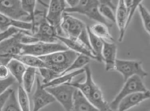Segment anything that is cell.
<instances>
[{
    "label": "cell",
    "instance_id": "obj_1",
    "mask_svg": "<svg viewBox=\"0 0 150 111\" xmlns=\"http://www.w3.org/2000/svg\"><path fill=\"white\" fill-rule=\"evenodd\" d=\"M60 28L66 36V37L79 40L93 53L89 43L87 26L82 21L64 12Z\"/></svg>",
    "mask_w": 150,
    "mask_h": 111
},
{
    "label": "cell",
    "instance_id": "obj_2",
    "mask_svg": "<svg viewBox=\"0 0 150 111\" xmlns=\"http://www.w3.org/2000/svg\"><path fill=\"white\" fill-rule=\"evenodd\" d=\"M79 55L69 49L38 57L44 62L47 68L53 71L59 77L71 66Z\"/></svg>",
    "mask_w": 150,
    "mask_h": 111
},
{
    "label": "cell",
    "instance_id": "obj_3",
    "mask_svg": "<svg viewBox=\"0 0 150 111\" xmlns=\"http://www.w3.org/2000/svg\"><path fill=\"white\" fill-rule=\"evenodd\" d=\"M66 13L76 12L85 15L92 20L102 24L108 28L112 27V24L107 21L100 13L99 10V1L96 0H82L80 1L78 5L73 8H66Z\"/></svg>",
    "mask_w": 150,
    "mask_h": 111
},
{
    "label": "cell",
    "instance_id": "obj_4",
    "mask_svg": "<svg viewBox=\"0 0 150 111\" xmlns=\"http://www.w3.org/2000/svg\"><path fill=\"white\" fill-rule=\"evenodd\" d=\"M24 30H21L0 42V64L7 65L16 55L21 54V38Z\"/></svg>",
    "mask_w": 150,
    "mask_h": 111
},
{
    "label": "cell",
    "instance_id": "obj_5",
    "mask_svg": "<svg viewBox=\"0 0 150 111\" xmlns=\"http://www.w3.org/2000/svg\"><path fill=\"white\" fill-rule=\"evenodd\" d=\"M68 50L69 49L63 43L39 42L30 44H22L20 55H29L40 57Z\"/></svg>",
    "mask_w": 150,
    "mask_h": 111
},
{
    "label": "cell",
    "instance_id": "obj_6",
    "mask_svg": "<svg viewBox=\"0 0 150 111\" xmlns=\"http://www.w3.org/2000/svg\"><path fill=\"white\" fill-rule=\"evenodd\" d=\"M148 91L144 84L142 79L137 75L132 76L125 82L122 89L115 98L109 104L114 111H116L120 101L129 94L136 92H144Z\"/></svg>",
    "mask_w": 150,
    "mask_h": 111
},
{
    "label": "cell",
    "instance_id": "obj_7",
    "mask_svg": "<svg viewBox=\"0 0 150 111\" xmlns=\"http://www.w3.org/2000/svg\"><path fill=\"white\" fill-rule=\"evenodd\" d=\"M45 89L62 105L65 111H71L76 88L68 84H64Z\"/></svg>",
    "mask_w": 150,
    "mask_h": 111
},
{
    "label": "cell",
    "instance_id": "obj_8",
    "mask_svg": "<svg viewBox=\"0 0 150 111\" xmlns=\"http://www.w3.org/2000/svg\"><path fill=\"white\" fill-rule=\"evenodd\" d=\"M114 70L122 75L124 82L135 75L140 77L142 79L148 75L147 73L143 69L142 62L137 60L117 59Z\"/></svg>",
    "mask_w": 150,
    "mask_h": 111
},
{
    "label": "cell",
    "instance_id": "obj_9",
    "mask_svg": "<svg viewBox=\"0 0 150 111\" xmlns=\"http://www.w3.org/2000/svg\"><path fill=\"white\" fill-rule=\"evenodd\" d=\"M0 13L14 20L29 21L28 15L23 10L20 0L0 1Z\"/></svg>",
    "mask_w": 150,
    "mask_h": 111
},
{
    "label": "cell",
    "instance_id": "obj_10",
    "mask_svg": "<svg viewBox=\"0 0 150 111\" xmlns=\"http://www.w3.org/2000/svg\"><path fill=\"white\" fill-rule=\"evenodd\" d=\"M65 8V1L52 0L45 16L47 22L57 29L58 36H61L62 32L60 24Z\"/></svg>",
    "mask_w": 150,
    "mask_h": 111
},
{
    "label": "cell",
    "instance_id": "obj_11",
    "mask_svg": "<svg viewBox=\"0 0 150 111\" xmlns=\"http://www.w3.org/2000/svg\"><path fill=\"white\" fill-rule=\"evenodd\" d=\"M57 35V29L50 24L45 17L36 24L35 31L31 36L36 38L39 42L55 43H57L58 39L56 38Z\"/></svg>",
    "mask_w": 150,
    "mask_h": 111
},
{
    "label": "cell",
    "instance_id": "obj_12",
    "mask_svg": "<svg viewBox=\"0 0 150 111\" xmlns=\"http://www.w3.org/2000/svg\"><path fill=\"white\" fill-rule=\"evenodd\" d=\"M36 82V89L32 97L34 104L33 111H39L49 104L56 101L52 95L42 87L38 76L37 77Z\"/></svg>",
    "mask_w": 150,
    "mask_h": 111
},
{
    "label": "cell",
    "instance_id": "obj_13",
    "mask_svg": "<svg viewBox=\"0 0 150 111\" xmlns=\"http://www.w3.org/2000/svg\"><path fill=\"white\" fill-rule=\"evenodd\" d=\"M150 97L149 90L144 92H136L129 94L120 101L116 111H127L144 101L150 98Z\"/></svg>",
    "mask_w": 150,
    "mask_h": 111
},
{
    "label": "cell",
    "instance_id": "obj_14",
    "mask_svg": "<svg viewBox=\"0 0 150 111\" xmlns=\"http://www.w3.org/2000/svg\"><path fill=\"white\" fill-rule=\"evenodd\" d=\"M86 98L100 111H115L111 109L109 104L104 100L101 90L94 82Z\"/></svg>",
    "mask_w": 150,
    "mask_h": 111
},
{
    "label": "cell",
    "instance_id": "obj_15",
    "mask_svg": "<svg viewBox=\"0 0 150 111\" xmlns=\"http://www.w3.org/2000/svg\"><path fill=\"white\" fill-rule=\"evenodd\" d=\"M56 38L58 40H60L69 50H72L79 54L86 55L92 59L98 61L97 58L93 55L92 52L79 40L70 39L66 37L58 35L56 36Z\"/></svg>",
    "mask_w": 150,
    "mask_h": 111
},
{
    "label": "cell",
    "instance_id": "obj_16",
    "mask_svg": "<svg viewBox=\"0 0 150 111\" xmlns=\"http://www.w3.org/2000/svg\"><path fill=\"white\" fill-rule=\"evenodd\" d=\"M103 46V60L105 63V70L109 71L114 70L116 60L117 46L114 43L107 42L102 39Z\"/></svg>",
    "mask_w": 150,
    "mask_h": 111
},
{
    "label": "cell",
    "instance_id": "obj_17",
    "mask_svg": "<svg viewBox=\"0 0 150 111\" xmlns=\"http://www.w3.org/2000/svg\"><path fill=\"white\" fill-rule=\"evenodd\" d=\"M11 27L31 31L33 26L31 23L14 20L0 13V30L1 32L6 31Z\"/></svg>",
    "mask_w": 150,
    "mask_h": 111
},
{
    "label": "cell",
    "instance_id": "obj_18",
    "mask_svg": "<svg viewBox=\"0 0 150 111\" xmlns=\"http://www.w3.org/2000/svg\"><path fill=\"white\" fill-rule=\"evenodd\" d=\"M127 19V9L124 1L120 0L118 1V5L117 7L115 15V22L119 30V37L118 39L119 42H122L123 39L126 29Z\"/></svg>",
    "mask_w": 150,
    "mask_h": 111
},
{
    "label": "cell",
    "instance_id": "obj_19",
    "mask_svg": "<svg viewBox=\"0 0 150 111\" xmlns=\"http://www.w3.org/2000/svg\"><path fill=\"white\" fill-rule=\"evenodd\" d=\"M71 111H100L76 89L74 95L73 103Z\"/></svg>",
    "mask_w": 150,
    "mask_h": 111
},
{
    "label": "cell",
    "instance_id": "obj_20",
    "mask_svg": "<svg viewBox=\"0 0 150 111\" xmlns=\"http://www.w3.org/2000/svg\"><path fill=\"white\" fill-rule=\"evenodd\" d=\"M87 30L88 33L89 43L93 50V53L97 58L98 61L102 62L103 61L102 55L103 46L102 39L93 34L90 30L89 26H87Z\"/></svg>",
    "mask_w": 150,
    "mask_h": 111
},
{
    "label": "cell",
    "instance_id": "obj_21",
    "mask_svg": "<svg viewBox=\"0 0 150 111\" xmlns=\"http://www.w3.org/2000/svg\"><path fill=\"white\" fill-rule=\"evenodd\" d=\"M6 66L12 76L19 84H22L23 77L27 69L25 66L21 62L13 58L8 62Z\"/></svg>",
    "mask_w": 150,
    "mask_h": 111
},
{
    "label": "cell",
    "instance_id": "obj_22",
    "mask_svg": "<svg viewBox=\"0 0 150 111\" xmlns=\"http://www.w3.org/2000/svg\"><path fill=\"white\" fill-rule=\"evenodd\" d=\"M13 59L21 62L24 65L34 68H47L44 62L38 57L29 55H17L13 57Z\"/></svg>",
    "mask_w": 150,
    "mask_h": 111
},
{
    "label": "cell",
    "instance_id": "obj_23",
    "mask_svg": "<svg viewBox=\"0 0 150 111\" xmlns=\"http://www.w3.org/2000/svg\"><path fill=\"white\" fill-rule=\"evenodd\" d=\"M85 72V70L84 68L77 71H74L73 72L70 73H66L64 75H62L53 80H52L50 82L47 83L46 84H43L42 86L43 88H45L47 87H50L56 86L62 84H66V83H69L72 82L73 79L79 75Z\"/></svg>",
    "mask_w": 150,
    "mask_h": 111
},
{
    "label": "cell",
    "instance_id": "obj_24",
    "mask_svg": "<svg viewBox=\"0 0 150 111\" xmlns=\"http://www.w3.org/2000/svg\"><path fill=\"white\" fill-rule=\"evenodd\" d=\"M89 27L92 33L96 36L109 43H114L115 39L110 33L108 28L106 25L98 23Z\"/></svg>",
    "mask_w": 150,
    "mask_h": 111
},
{
    "label": "cell",
    "instance_id": "obj_25",
    "mask_svg": "<svg viewBox=\"0 0 150 111\" xmlns=\"http://www.w3.org/2000/svg\"><path fill=\"white\" fill-rule=\"evenodd\" d=\"M36 1L35 0H22L21 5L24 11L28 15L30 22L32 24V30L30 31L31 35H33L35 31V7Z\"/></svg>",
    "mask_w": 150,
    "mask_h": 111
},
{
    "label": "cell",
    "instance_id": "obj_26",
    "mask_svg": "<svg viewBox=\"0 0 150 111\" xmlns=\"http://www.w3.org/2000/svg\"><path fill=\"white\" fill-rule=\"evenodd\" d=\"M37 72L36 68L28 67L23 77L22 83L23 89L27 93H30L35 80Z\"/></svg>",
    "mask_w": 150,
    "mask_h": 111
},
{
    "label": "cell",
    "instance_id": "obj_27",
    "mask_svg": "<svg viewBox=\"0 0 150 111\" xmlns=\"http://www.w3.org/2000/svg\"><path fill=\"white\" fill-rule=\"evenodd\" d=\"M90 59L91 58L90 57L86 55L80 54L74 61L71 66L63 73L62 75H64L71 72L72 71H77L82 69L90 63Z\"/></svg>",
    "mask_w": 150,
    "mask_h": 111
},
{
    "label": "cell",
    "instance_id": "obj_28",
    "mask_svg": "<svg viewBox=\"0 0 150 111\" xmlns=\"http://www.w3.org/2000/svg\"><path fill=\"white\" fill-rule=\"evenodd\" d=\"M17 100L22 111H30L29 98L28 93L21 85L18 88Z\"/></svg>",
    "mask_w": 150,
    "mask_h": 111
},
{
    "label": "cell",
    "instance_id": "obj_29",
    "mask_svg": "<svg viewBox=\"0 0 150 111\" xmlns=\"http://www.w3.org/2000/svg\"><path fill=\"white\" fill-rule=\"evenodd\" d=\"M2 111H22L14 90L6 101Z\"/></svg>",
    "mask_w": 150,
    "mask_h": 111
},
{
    "label": "cell",
    "instance_id": "obj_30",
    "mask_svg": "<svg viewBox=\"0 0 150 111\" xmlns=\"http://www.w3.org/2000/svg\"><path fill=\"white\" fill-rule=\"evenodd\" d=\"M142 23L145 30L150 35V15L148 10L142 4L139 3L138 6Z\"/></svg>",
    "mask_w": 150,
    "mask_h": 111
},
{
    "label": "cell",
    "instance_id": "obj_31",
    "mask_svg": "<svg viewBox=\"0 0 150 111\" xmlns=\"http://www.w3.org/2000/svg\"><path fill=\"white\" fill-rule=\"evenodd\" d=\"M142 1H132V0H127L124 1L125 4L127 9V19L126 22V27L127 29L129 24L130 22L132 19V17L135 13L136 9L137 8L138 6L139 3H141Z\"/></svg>",
    "mask_w": 150,
    "mask_h": 111
},
{
    "label": "cell",
    "instance_id": "obj_32",
    "mask_svg": "<svg viewBox=\"0 0 150 111\" xmlns=\"http://www.w3.org/2000/svg\"><path fill=\"white\" fill-rule=\"evenodd\" d=\"M99 10L104 18L109 19L113 22H115V15L111 8L99 2Z\"/></svg>",
    "mask_w": 150,
    "mask_h": 111
},
{
    "label": "cell",
    "instance_id": "obj_33",
    "mask_svg": "<svg viewBox=\"0 0 150 111\" xmlns=\"http://www.w3.org/2000/svg\"><path fill=\"white\" fill-rule=\"evenodd\" d=\"M40 74L42 77L43 83L46 84L52 80L59 77V76L53 71L48 68H42L39 69Z\"/></svg>",
    "mask_w": 150,
    "mask_h": 111
},
{
    "label": "cell",
    "instance_id": "obj_34",
    "mask_svg": "<svg viewBox=\"0 0 150 111\" xmlns=\"http://www.w3.org/2000/svg\"><path fill=\"white\" fill-rule=\"evenodd\" d=\"M16 81L12 75L5 79H0V95L4 93Z\"/></svg>",
    "mask_w": 150,
    "mask_h": 111
},
{
    "label": "cell",
    "instance_id": "obj_35",
    "mask_svg": "<svg viewBox=\"0 0 150 111\" xmlns=\"http://www.w3.org/2000/svg\"><path fill=\"white\" fill-rule=\"evenodd\" d=\"M21 30L20 29H17L14 27H11L6 31L0 32V42H1L6 38L10 37V36L16 34Z\"/></svg>",
    "mask_w": 150,
    "mask_h": 111
},
{
    "label": "cell",
    "instance_id": "obj_36",
    "mask_svg": "<svg viewBox=\"0 0 150 111\" xmlns=\"http://www.w3.org/2000/svg\"><path fill=\"white\" fill-rule=\"evenodd\" d=\"M13 91V89L8 88L4 93L0 95V111H2V108L7 100L9 95Z\"/></svg>",
    "mask_w": 150,
    "mask_h": 111
},
{
    "label": "cell",
    "instance_id": "obj_37",
    "mask_svg": "<svg viewBox=\"0 0 150 111\" xmlns=\"http://www.w3.org/2000/svg\"><path fill=\"white\" fill-rule=\"evenodd\" d=\"M10 72L6 65L0 64V79H5L10 75Z\"/></svg>",
    "mask_w": 150,
    "mask_h": 111
},
{
    "label": "cell",
    "instance_id": "obj_38",
    "mask_svg": "<svg viewBox=\"0 0 150 111\" xmlns=\"http://www.w3.org/2000/svg\"><path fill=\"white\" fill-rule=\"evenodd\" d=\"M99 3H102V4H104V5H107L110 8H111L113 10H115V9H116L117 8L114 5V3L112 2V1H99Z\"/></svg>",
    "mask_w": 150,
    "mask_h": 111
},
{
    "label": "cell",
    "instance_id": "obj_39",
    "mask_svg": "<svg viewBox=\"0 0 150 111\" xmlns=\"http://www.w3.org/2000/svg\"><path fill=\"white\" fill-rule=\"evenodd\" d=\"M80 1L79 0H67L65 1L66 3H67L70 6V8H74L79 4Z\"/></svg>",
    "mask_w": 150,
    "mask_h": 111
}]
</instances>
